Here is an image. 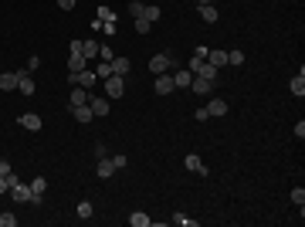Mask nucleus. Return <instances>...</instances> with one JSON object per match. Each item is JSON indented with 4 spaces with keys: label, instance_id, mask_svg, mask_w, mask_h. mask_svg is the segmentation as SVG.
<instances>
[{
    "label": "nucleus",
    "instance_id": "f257e3e1",
    "mask_svg": "<svg viewBox=\"0 0 305 227\" xmlns=\"http://www.w3.org/2000/svg\"><path fill=\"white\" fill-rule=\"evenodd\" d=\"M173 68H177V58L169 55V51L149 58V71H153V75H163V71H173Z\"/></svg>",
    "mask_w": 305,
    "mask_h": 227
},
{
    "label": "nucleus",
    "instance_id": "f03ea898",
    "mask_svg": "<svg viewBox=\"0 0 305 227\" xmlns=\"http://www.w3.org/2000/svg\"><path fill=\"white\" fill-rule=\"evenodd\" d=\"M95 81H99V75H95V71H68V85H81V88H89L92 92V85H95Z\"/></svg>",
    "mask_w": 305,
    "mask_h": 227
},
{
    "label": "nucleus",
    "instance_id": "7ed1b4c3",
    "mask_svg": "<svg viewBox=\"0 0 305 227\" xmlns=\"http://www.w3.org/2000/svg\"><path fill=\"white\" fill-rule=\"evenodd\" d=\"M102 81H105L109 99H122V95H125V78H122V75H109V78H102Z\"/></svg>",
    "mask_w": 305,
    "mask_h": 227
},
{
    "label": "nucleus",
    "instance_id": "20e7f679",
    "mask_svg": "<svg viewBox=\"0 0 305 227\" xmlns=\"http://www.w3.org/2000/svg\"><path fill=\"white\" fill-rule=\"evenodd\" d=\"M11 197H14V204H31V187H27V183L24 180H14L11 183Z\"/></svg>",
    "mask_w": 305,
    "mask_h": 227
},
{
    "label": "nucleus",
    "instance_id": "39448f33",
    "mask_svg": "<svg viewBox=\"0 0 305 227\" xmlns=\"http://www.w3.org/2000/svg\"><path fill=\"white\" fill-rule=\"evenodd\" d=\"M183 166L190 173H197V176H210V170H207V163H203L197 153H187V159H183Z\"/></svg>",
    "mask_w": 305,
    "mask_h": 227
},
{
    "label": "nucleus",
    "instance_id": "423d86ee",
    "mask_svg": "<svg viewBox=\"0 0 305 227\" xmlns=\"http://www.w3.org/2000/svg\"><path fill=\"white\" fill-rule=\"evenodd\" d=\"M153 92L156 95H169V92H177V85H173V78H169V71H163V75H153Z\"/></svg>",
    "mask_w": 305,
    "mask_h": 227
},
{
    "label": "nucleus",
    "instance_id": "0eeeda50",
    "mask_svg": "<svg viewBox=\"0 0 305 227\" xmlns=\"http://www.w3.org/2000/svg\"><path fill=\"white\" fill-rule=\"evenodd\" d=\"M17 122H21V129H27V132H41V125H45V119H41L37 112H24L21 119H17Z\"/></svg>",
    "mask_w": 305,
    "mask_h": 227
},
{
    "label": "nucleus",
    "instance_id": "6e6552de",
    "mask_svg": "<svg viewBox=\"0 0 305 227\" xmlns=\"http://www.w3.org/2000/svg\"><path fill=\"white\" fill-rule=\"evenodd\" d=\"M203 109H207V115H210V119H221V115H227V109H231V105H227L224 99L217 95V99H210V102L203 105Z\"/></svg>",
    "mask_w": 305,
    "mask_h": 227
},
{
    "label": "nucleus",
    "instance_id": "1a4fd4ad",
    "mask_svg": "<svg viewBox=\"0 0 305 227\" xmlns=\"http://www.w3.org/2000/svg\"><path fill=\"white\" fill-rule=\"evenodd\" d=\"M21 71H0V92H17Z\"/></svg>",
    "mask_w": 305,
    "mask_h": 227
},
{
    "label": "nucleus",
    "instance_id": "9d476101",
    "mask_svg": "<svg viewBox=\"0 0 305 227\" xmlns=\"http://www.w3.org/2000/svg\"><path fill=\"white\" fill-rule=\"evenodd\" d=\"M68 109H71V119L81 122V125H89L92 119H95V115H92V105H68Z\"/></svg>",
    "mask_w": 305,
    "mask_h": 227
},
{
    "label": "nucleus",
    "instance_id": "9b49d317",
    "mask_svg": "<svg viewBox=\"0 0 305 227\" xmlns=\"http://www.w3.org/2000/svg\"><path fill=\"white\" fill-rule=\"evenodd\" d=\"M92 92L81 88V85H71V95H68V105H89Z\"/></svg>",
    "mask_w": 305,
    "mask_h": 227
},
{
    "label": "nucleus",
    "instance_id": "f8f14e48",
    "mask_svg": "<svg viewBox=\"0 0 305 227\" xmlns=\"http://www.w3.org/2000/svg\"><path fill=\"white\" fill-rule=\"evenodd\" d=\"M169 78H173V85H177V88H190L193 71L190 68H173V75H169Z\"/></svg>",
    "mask_w": 305,
    "mask_h": 227
},
{
    "label": "nucleus",
    "instance_id": "ddd939ff",
    "mask_svg": "<svg viewBox=\"0 0 305 227\" xmlns=\"http://www.w3.org/2000/svg\"><path fill=\"white\" fill-rule=\"evenodd\" d=\"M89 105H92V115H95V119H105V115H109V99H102V95H92Z\"/></svg>",
    "mask_w": 305,
    "mask_h": 227
},
{
    "label": "nucleus",
    "instance_id": "4468645a",
    "mask_svg": "<svg viewBox=\"0 0 305 227\" xmlns=\"http://www.w3.org/2000/svg\"><path fill=\"white\" fill-rule=\"evenodd\" d=\"M95 173H99V180H112L119 170L112 166V159H109V156H102V159H99V166H95Z\"/></svg>",
    "mask_w": 305,
    "mask_h": 227
},
{
    "label": "nucleus",
    "instance_id": "2eb2a0df",
    "mask_svg": "<svg viewBox=\"0 0 305 227\" xmlns=\"http://www.w3.org/2000/svg\"><path fill=\"white\" fill-rule=\"evenodd\" d=\"M190 92H197V95H210L214 92V81H207V78H200V75H193V81H190Z\"/></svg>",
    "mask_w": 305,
    "mask_h": 227
},
{
    "label": "nucleus",
    "instance_id": "dca6fc26",
    "mask_svg": "<svg viewBox=\"0 0 305 227\" xmlns=\"http://www.w3.org/2000/svg\"><path fill=\"white\" fill-rule=\"evenodd\" d=\"M109 65H112V75H122V78L129 75V68H133V61H129V58H122V55H115Z\"/></svg>",
    "mask_w": 305,
    "mask_h": 227
},
{
    "label": "nucleus",
    "instance_id": "f3484780",
    "mask_svg": "<svg viewBox=\"0 0 305 227\" xmlns=\"http://www.w3.org/2000/svg\"><path fill=\"white\" fill-rule=\"evenodd\" d=\"M217 71L221 68H214L210 61H200V65L193 68V75H200V78H207V81H217Z\"/></svg>",
    "mask_w": 305,
    "mask_h": 227
},
{
    "label": "nucleus",
    "instance_id": "a211bd4d",
    "mask_svg": "<svg viewBox=\"0 0 305 227\" xmlns=\"http://www.w3.org/2000/svg\"><path fill=\"white\" fill-rule=\"evenodd\" d=\"M17 92H21V95H27V99L34 95V81H31V71H27V68L21 71V81H17Z\"/></svg>",
    "mask_w": 305,
    "mask_h": 227
},
{
    "label": "nucleus",
    "instance_id": "6ab92c4d",
    "mask_svg": "<svg viewBox=\"0 0 305 227\" xmlns=\"http://www.w3.org/2000/svg\"><path fill=\"white\" fill-rule=\"evenodd\" d=\"M288 92H292L295 99H302V95H305V71H298V75L288 81Z\"/></svg>",
    "mask_w": 305,
    "mask_h": 227
},
{
    "label": "nucleus",
    "instance_id": "aec40b11",
    "mask_svg": "<svg viewBox=\"0 0 305 227\" xmlns=\"http://www.w3.org/2000/svg\"><path fill=\"white\" fill-rule=\"evenodd\" d=\"M197 11H200V21L203 24H217V7H214V4H200Z\"/></svg>",
    "mask_w": 305,
    "mask_h": 227
},
{
    "label": "nucleus",
    "instance_id": "412c9836",
    "mask_svg": "<svg viewBox=\"0 0 305 227\" xmlns=\"http://www.w3.org/2000/svg\"><path fill=\"white\" fill-rule=\"evenodd\" d=\"M129 224H133V227H149V224H153V217L143 214V210H133V214H129Z\"/></svg>",
    "mask_w": 305,
    "mask_h": 227
},
{
    "label": "nucleus",
    "instance_id": "4be33fe9",
    "mask_svg": "<svg viewBox=\"0 0 305 227\" xmlns=\"http://www.w3.org/2000/svg\"><path fill=\"white\" fill-rule=\"evenodd\" d=\"M81 58H85V61L99 58V41H81Z\"/></svg>",
    "mask_w": 305,
    "mask_h": 227
},
{
    "label": "nucleus",
    "instance_id": "5701e85b",
    "mask_svg": "<svg viewBox=\"0 0 305 227\" xmlns=\"http://www.w3.org/2000/svg\"><path fill=\"white\" fill-rule=\"evenodd\" d=\"M14 180H21V176H17V173H0V197H4V193H11V183Z\"/></svg>",
    "mask_w": 305,
    "mask_h": 227
},
{
    "label": "nucleus",
    "instance_id": "b1692460",
    "mask_svg": "<svg viewBox=\"0 0 305 227\" xmlns=\"http://www.w3.org/2000/svg\"><path fill=\"white\" fill-rule=\"evenodd\" d=\"M207 61H210L214 68H224L227 65V51H207Z\"/></svg>",
    "mask_w": 305,
    "mask_h": 227
},
{
    "label": "nucleus",
    "instance_id": "393cba45",
    "mask_svg": "<svg viewBox=\"0 0 305 227\" xmlns=\"http://www.w3.org/2000/svg\"><path fill=\"white\" fill-rule=\"evenodd\" d=\"M95 17H99L102 24H115V21H119V14H115L112 7H99V14H95Z\"/></svg>",
    "mask_w": 305,
    "mask_h": 227
},
{
    "label": "nucleus",
    "instance_id": "a878e982",
    "mask_svg": "<svg viewBox=\"0 0 305 227\" xmlns=\"http://www.w3.org/2000/svg\"><path fill=\"white\" fill-rule=\"evenodd\" d=\"M85 65H89V61L81 55H68V71H85Z\"/></svg>",
    "mask_w": 305,
    "mask_h": 227
},
{
    "label": "nucleus",
    "instance_id": "bb28decb",
    "mask_svg": "<svg viewBox=\"0 0 305 227\" xmlns=\"http://www.w3.org/2000/svg\"><path fill=\"white\" fill-rule=\"evenodd\" d=\"M45 190H48V180H45V176H34V180H31V193H34V197H45Z\"/></svg>",
    "mask_w": 305,
    "mask_h": 227
},
{
    "label": "nucleus",
    "instance_id": "cd10ccee",
    "mask_svg": "<svg viewBox=\"0 0 305 227\" xmlns=\"http://www.w3.org/2000/svg\"><path fill=\"white\" fill-rule=\"evenodd\" d=\"M92 214H95L92 200H81V204H78V217H81V220H92Z\"/></svg>",
    "mask_w": 305,
    "mask_h": 227
},
{
    "label": "nucleus",
    "instance_id": "c85d7f7f",
    "mask_svg": "<svg viewBox=\"0 0 305 227\" xmlns=\"http://www.w3.org/2000/svg\"><path fill=\"white\" fill-rule=\"evenodd\" d=\"M227 65H234V68H241V65H244V51H227Z\"/></svg>",
    "mask_w": 305,
    "mask_h": 227
},
{
    "label": "nucleus",
    "instance_id": "c756f323",
    "mask_svg": "<svg viewBox=\"0 0 305 227\" xmlns=\"http://www.w3.org/2000/svg\"><path fill=\"white\" fill-rule=\"evenodd\" d=\"M169 217H173V224H180V227H193V220H190L187 214H183V210H173Z\"/></svg>",
    "mask_w": 305,
    "mask_h": 227
},
{
    "label": "nucleus",
    "instance_id": "7c9ffc66",
    "mask_svg": "<svg viewBox=\"0 0 305 227\" xmlns=\"http://www.w3.org/2000/svg\"><path fill=\"white\" fill-rule=\"evenodd\" d=\"M143 17H146L149 24H156L159 17H163V11H159V7H149V4H146V11H143Z\"/></svg>",
    "mask_w": 305,
    "mask_h": 227
},
{
    "label": "nucleus",
    "instance_id": "2f4dec72",
    "mask_svg": "<svg viewBox=\"0 0 305 227\" xmlns=\"http://www.w3.org/2000/svg\"><path fill=\"white\" fill-rule=\"evenodd\" d=\"M292 204L295 207H305V187H295V190H292Z\"/></svg>",
    "mask_w": 305,
    "mask_h": 227
},
{
    "label": "nucleus",
    "instance_id": "473e14b6",
    "mask_svg": "<svg viewBox=\"0 0 305 227\" xmlns=\"http://www.w3.org/2000/svg\"><path fill=\"white\" fill-rule=\"evenodd\" d=\"M95 75H99V81H102V78H109V75H112V65H109V61H99Z\"/></svg>",
    "mask_w": 305,
    "mask_h": 227
},
{
    "label": "nucleus",
    "instance_id": "72a5a7b5",
    "mask_svg": "<svg viewBox=\"0 0 305 227\" xmlns=\"http://www.w3.org/2000/svg\"><path fill=\"white\" fill-rule=\"evenodd\" d=\"M0 227H17V214H11V210L0 214Z\"/></svg>",
    "mask_w": 305,
    "mask_h": 227
},
{
    "label": "nucleus",
    "instance_id": "f704fd0d",
    "mask_svg": "<svg viewBox=\"0 0 305 227\" xmlns=\"http://www.w3.org/2000/svg\"><path fill=\"white\" fill-rule=\"evenodd\" d=\"M112 58H115L112 48H109V44H99V61H112Z\"/></svg>",
    "mask_w": 305,
    "mask_h": 227
},
{
    "label": "nucleus",
    "instance_id": "c9c22d12",
    "mask_svg": "<svg viewBox=\"0 0 305 227\" xmlns=\"http://www.w3.org/2000/svg\"><path fill=\"white\" fill-rule=\"evenodd\" d=\"M136 31H139V34H149V31H153V24H149L146 17H136Z\"/></svg>",
    "mask_w": 305,
    "mask_h": 227
},
{
    "label": "nucleus",
    "instance_id": "e433bc0d",
    "mask_svg": "<svg viewBox=\"0 0 305 227\" xmlns=\"http://www.w3.org/2000/svg\"><path fill=\"white\" fill-rule=\"evenodd\" d=\"M143 11H146L143 0H133V4H129V14H133V17H143Z\"/></svg>",
    "mask_w": 305,
    "mask_h": 227
},
{
    "label": "nucleus",
    "instance_id": "4c0bfd02",
    "mask_svg": "<svg viewBox=\"0 0 305 227\" xmlns=\"http://www.w3.org/2000/svg\"><path fill=\"white\" fill-rule=\"evenodd\" d=\"M112 166H115V170H125V166H129V159H125L122 153H115V156H112Z\"/></svg>",
    "mask_w": 305,
    "mask_h": 227
},
{
    "label": "nucleus",
    "instance_id": "58836bf2",
    "mask_svg": "<svg viewBox=\"0 0 305 227\" xmlns=\"http://www.w3.org/2000/svg\"><path fill=\"white\" fill-rule=\"evenodd\" d=\"M37 68H41V58L31 55V58H27V71H37Z\"/></svg>",
    "mask_w": 305,
    "mask_h": 227
},
{
    "label": "nucleus",
    "instance_id": "ea45409f",
    "mask_svg": "<svg viewBox=\"0 0 305 227\" xmlns=\"http://www.w3.org/2000/svg\"><path fill=\"white\" fill-rule=\"evenodd\" d=\"M75 4H78V0H58V7H61V11H75Z\"/></svg>",
    "mask_w": 305,
    "mask_h": 227
},
{
    "label": "nucleus",
    "instance_id": "a19ab883",
    "mask_svg": "<svg viewBox=\"0 0 305 227\" xmlns=\"http://www.w3.org/2000/svg\"><path fill=\"white\" fill-rule=\"evenodd\" d=\"M193 119H197V122H207L210 115H207V109H197V112H193Z\"/></svg>",
    "mask_w": 305,
    "mask_h": 227
},
{
    "label": "nucleus",
    "instance_id": "79ce46f5",
    "mask_svg": "<svg viewBox=\"0 0 305 227\" xmlns=\"http://www.w3.org/2000/svg\"><path fill=\"white\" fill-rule=\"evenodd\" d=\"M295 136H298V139H305V122H302V119L295 122Z\"/></svg>",
    "mask_w": 305,
    "mask_h": 227
},
{
    "label": "nucleus",
    "instance_id": "37998d69",
    "mask_svg": "<svg viewBox=\"0 0 305 227\" xmlns=\"http://www.w3.org/2000/svg\"><path fill=\"white\" fill-rule=\"evenodd\" d=\"M200 4H214V0H197V7H200Z\"/></svg>",
    "mask_w": 305,
    "mask_h": 227
}]
</instances>
